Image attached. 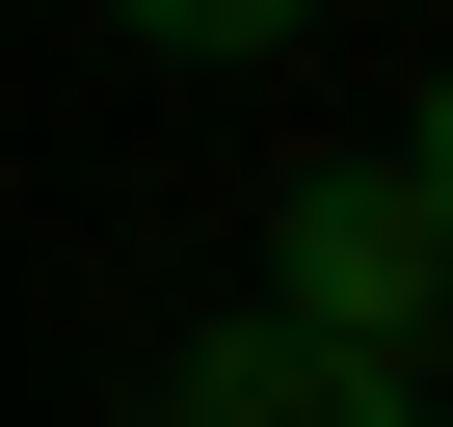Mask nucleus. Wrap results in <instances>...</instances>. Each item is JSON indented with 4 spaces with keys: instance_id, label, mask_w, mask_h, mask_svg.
<instances>
[{
    "instance_id": "3",
    "label": "nucleus",
    "mask_w": 453,
    "mask_h": 427,
    "mask_svg": "<svg viewBox=\"0 0 453 427\" xmlns=\"http://www.w3.org/2000/svg\"><path fill=\"white\" fill-rule=\"evenodd\" d=\"M320 427H426V400H400V374H320Z\"/></svg>"
},
{
    "instance_id": "4",
    "label": "nucleus",
    "mask_w": 453,
    "mask_h": 427,
    "mask_svg": "<svg viewBox=\"0 0 453 427\" xmlns=\"http://www.w3.org/2000/svg\"><path fill=\"white\" fill-rule=\"evenodd\" d=\"M400 187H426V214H453V81H426V134H400Z\"/></svg>"
},
{
    "instance_id": "2",
    "label": "nucleus",
    "mask_w": 453,
    "mask_h": 427,
    "mask_svg": "<svg viewBox=\"0 0 453 427\" xmlns=\"http://www.w3.org/2000/svg\"><path fill=\"white\" fill-rule=\"evenodd\" d=\"M134 427H320V347L213 321V347H160V400H134Z\"/></svg>"
},
{
    "instance_id": "1",
    "label": "nucleus",
    "mask_w": 453,
    "mask_h": 427,
    "mask_svg": "<svg viewBox=\"0 0 453 427\" xmlns=\"http://www.w3.org/2000/svg\"><path fill=\"white\" fill-rule=\"evenodd\" d=\"M426 321H453V214H426L400 160H320V187L267 214V347H320V374H426Z\"/></svg>"
}]
</instances>
